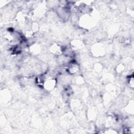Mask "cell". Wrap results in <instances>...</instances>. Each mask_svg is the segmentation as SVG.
I'll return each instance as SVG.
<instances>
[{
    "label": "cell",
    "mask_w": 134,
    "mask_h": 134,
    "mask_svg": "<svg viewBox=\"0 0 134 134\" xmlns=\"http://www.w3.org/2000/svg\"><path fill=\"white\" fill-rule=\"evenodd\" d=\"M79 70V66L76 62L71 63L68 66L67 71L70 74H75L77 73Z\"/></svg>",
    "instance_id": "cell-1"
},
{
    "label": "cell",
    "mask_w": 134,
    "mask_h": 134,
    "mask_svg": "<svg viewBox=\"0 0 134 134\" xmlns=\"http://www.w3.org/2000/svg\"><path fill=\"white\" fill-rule=\"evenodd\" d=\"M55 79L52 78H49L47 79V80L44 81L43 85L46 86V88L48 90H51L53 87L55 86Z\"/></svg>",
    "instance_id": "cell-2"
},
{
    "label": "cell",
    "mask_w": 134,
    "mask_h": 134,
    "mask_svg": "<svg viewBox=\"0 0 134 134\" xmlns=\"http://www.w3.org/2000/svg\"><path fill=\"white\" fill-rule=\"evenodd\" d=\"M129 84L130 85V87L131 88H133V76H131V77H130V79L129 80Z\"/></svg>",
    "instance_id": "cell-3"
}]
</instances>
